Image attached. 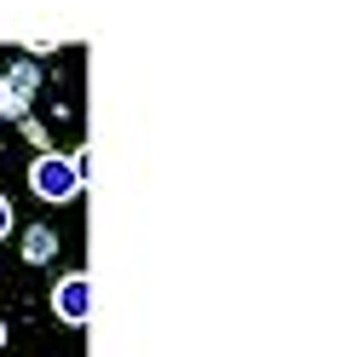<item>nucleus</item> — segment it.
Returning <instances> with one entry per match:
<instances>
[{"mask_svg":"<svg viewBox=\"0 0 357 357\" xmlns=\"http://www.w3.org/2000/svg\"><path fill=\"white\" fill-rule=\"evenodd\" d=\"M29 190L40 202H75L81 196V162H70V155H35Z\"/></svg>","mask_w":357,"mask_h":357,"instance_id":"1","label":"nucleus"},{"mask_svg":"<svg viewBox=\"0 0 357 357\" xmlns=\"http://www.w3.org/2000/svg\"><path fill=\"white\" fill-rule=\"evenodd\" d=\"M52 311H58L70 328H81L86 317H93V282H86L81 271H75V277H58V282H52Z\"/></svg>","mask_w":357,"mask_h":357,"instance_id":"2","label":"nucleus"},{"mask_svg":"<svg viewBox=\"0 0 357 357\" xmlns=\"http://www.w3.org/2000/svg\"><path fill=\"white\" fill-rule=\"evenodd\" d=\"M0 86H6V109H24L35 98V86H40V70L35 63H17L12 75H0Z\"/></svg>","mask_w":357,"mask_h":357,"instance_id":"3","label":"nucleus"},{"mask_svg":"<svg viewBox=\"0 0 357 357\" xmlns=\"http://www.w3.org/2000/svg\"><path fill=\"white\" fill-rule=\"evenodd\" d=\"M52 254H58V236H52L47 225H29V231H24V259H35V265H47Z\"/></svg>","mask_w":357,"mask_h":357,"instance_id":"4","label":"nucleus"},{"mask_svg":"<svg viewBox=\"0 0 357 357\" xmlns=\"http://www.w3.org/2000/svg\"><path fill=\"white\" fill-rule=\"evenodd\" d=\"M6 236H12V202L0 196V242H6Z\"/></svg>","mask_w":357,"mask_h":357,"instance_id":"5","label":"nucleus"},{"mask_svg":"<svg viewBox=\"0 0 357 357\" xmlns=\"http://www.w3.org/2000/svg\"><path fill=\"white\" fill-rule=\"evenodd\" d=\"M0 116H6V86H0Z\"/></svg>","mask_w":357,"mask_h":357,"instance_id":"6","label":"nucleus"},{"mask_svg":"<svg viewBox=\"0 0 357 357\" xmlns=\"http://www.w3.org/2000/svg\"><path fill=\"white\" fill-rule=\"evenodd\" d=\"M0 351H6V323H0Z\"/></svg>","mask_w":357,"mask_h":357,"instance_id":"7","label":"nucleus"}]
</instances>
